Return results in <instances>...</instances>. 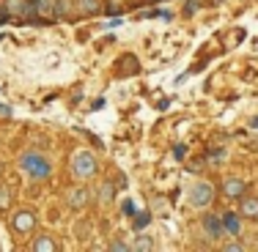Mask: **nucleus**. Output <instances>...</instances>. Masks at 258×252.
<instances>
[{
	"mask_svg": "<svg viewBox=\"0 0 258 252\" xmlns=\"http://www.w3.org/2000/svg\"><path fill=\"white\" fill-rule=\"evenodd\" d=\"M195 9H198V6H195V3H187V6H184V14L189 17V14H192V11H195Z\"/></svg>",
	"mask_w": 258,
	"mask_h": 252,
	"instance_id": "obj_23",
	"label": "nucleus"
},
{
	"mask_svg": "<svg viewBox=\"0 0 258 252\" xmlns=\"http://www.w3.org/2000/svg\"><path fill=\"white\" fill-rule=\"evenodd\" d=\"M132 249H138V252H149V249H154V241H151L149 236H138V241L132 244Z\"/></svg>",
	"mask_w": 258,
	"mask_h": 252,
	"instance_id": "obj_15",
	"label": "nucleus"
},
{
	"mask_svg": "<svg viewBox=\"0 0 258 252\" xmlns=\"http://www.w3.org/2000/svg\"><path fill=\"white\" fill-rule=\"evenodd\" d=\"M77 11H80V14L94 17V14H99V11H102V0H77Z\"/></svg>",
	"mask_w": 258,
	"mask_h": 252,
	"instance_id": "obj_9",
	"label": "nucleus"
},
{
	"mask_svg": "<svg viewBox=\"0 0 258 252\" xmlns=\"http://www.w3.org/2000/svg\"><path fill=\"white\" fill-rule=\"evenodd\" d=\"M223 189H225V198L228 200H239L244 195V189H247V184H244L242 178H225Z\"/></svg>",
	"mask_w": 258,
	"mask_h": 252,
	"instance_id": "obj_8",
	"label": "nucleus"
},
{
	"mask_svg": "<svg viewBox=\"0 0 258 252\" xmlns=\"http://www.w3.org/2000/svg\"><path fill=\"white\" fill-rule=\"evenodd\" d=\"M225 252H244V244H228V247H223Z\"/></svg>",
	"mask_w": 258,
	"mask_h": 252,
	"instance_id": "obj_22",
	"label": "nucleus"
},
{
	"mask_svg": "<svg viewBox=\"0 0 258 252\" xmlns=\"http://www.w3.org/2000/svg\"><path fill=\"white\" fill-rule=\"evenodd\" d=\"M94 198V192H91L88 187H77V189H72L69 192V208H75V211H80V208H85L88 206V200Z\"/></svg>",
	"mask_w": 258,
	"mask_h": 252,
	"instance_id": "obj_6",
	"label": "nucleus"
},
{
	"mask_svg": "<svg viewBox=\"0 0 258 252\" xmlns=\"http://www.w3.org/2000/svg\"><path fill=\"white\" fill-rule=\"evenodd\" d=\"M225 159V151L217 148V151H209V162H223Z\"/></svg>",
	"mask_w": 258,
	"mask_h": 252,
	"instance_id": "obj_20",
	"label": "nucleus"
},
{
	"mask_svg": "<svg viewBox=\"0 0 258 252\" xmlns=\"http://www.w3.org/2000/svg\"><path fill=\"white\" fill-rule=\"evenodd\" d=\"M0 173H3V164H0Z\"/></svg>",
	"mask_w": 258,
	"mask_h": 252,
	"instance_id": "obj_27",
	"label": "nucleus"
},
{
	"mask_svg": "<svg viewBox=\"0 0 258 252\" xmlns=\"http://www.w3.org/2000/svg\"><path fill=\"white\" fill-rule=\"evenodd\" d=\"M187 198H189V206L192 208H206L209 203L214 200V187L209 181H195L192 187H189Z\"/></svg>",
	"mask_w": 258,
	"mask_h": 252,
	"instance_id": "obj_3",
	"label": "nucleus"
},
{
	"mask_svg": "<svg viewBox=\"0 0 258 252\" xmlns=\"http://www.w3.org/2000/svg\"><path fill=\"white\" fill-rule=\"evenodd\" d=\"M107 249H110V252H129V249H132V244H126V241H113V244H107Z\"/></svg>",
	"mask_w": 258,
	"mask_h": 252,
	"instance_id": "obj_18",
	"label": "nucleus"
},
{
	"mask_svg": "<svg viewBox=\"0 0 258 252\" xmlns=\"http://www.w3.org/2000/svg\"><path fill=\"white\" fill-rule=\"evenodd\" d=\"M20 167L25 170V173H28L30 178H33V181H44V178H50V173H52L50 159L41 156L39 151H28V153H22Z\"/></svg>",
	"mask_w": 258,
	"mask_h": 252,
	"instance_id": "obj_1",
	"label": "nucleus"
},
{
	"mask_svg": "<svg viewBox=\"0 0 258 252\" xmlns=\"http://www.w3.org/2000/svg\"><path fill=\"white\" fill-rule=\"evenodd\" d=\"M124 214L126 217H135V203L132 200H124Z\"/></svg>",
	"mask_w": 258,
	"mask_h": 252,
	"instance_id": "obj_21",
	"label": "nucleus"
},
{
	"mask_svg": "<svg viewBox=\"0 0 258 252\" xmlns=\"http://www.w3.org/2000/svg\"><path fill=\"white\" fill-rule=\"evenodd\" d=\"M30 3V22L33 20H52V0H28Z\"/></svg>",
	"mask_w": 258,
	"mask_h": 252,
	"instance_id": "obj_7",
	"label": "nucleus"
},
{
	"mask_svg": "<svg viewBox=\"0 0 258 252\" xmlns=\"http://www.w3.org/2000/svg\"><path fill=\"white\" fill-rule=\"evenodd\" d=\"M0 115H6V118H9V115H11V107H6V104H0Z\"/></svg>",
	"mask_w": 258,
	"mask_h": 252,
	"instance_id": "obj_25",
	"label": "nucleus"
},
{
	"mask_svg": "<svg viewBox=\"0 0 258 252\" xmlns=\"http://www.w3.org/2000/svg\"><path fill=\"white\" fill-rule=\"evenodd\" d=\"M9 206H11V189L0 187V208H9Z\"/></svg>",
	"mask_w": 258,
	"mask_h": 252,
	"instance_id": "obj_17",
	"label": "nucleus"
},
{
	"mask_svg": "<svg viewBox=\"0 0 258 252\" xmlns=\"http://www.w3.org/2000/svg\"><path fill=\"white\" fill-rule=\"evenodd\" d=\"M96 170H99V164H96V159H94L91 151H77L75 153V159H72V173H75L77 181H88V178H94Z\"/></svg>",
	"mask_w": 258,
	"mask_h": 252,
	"instance_id": "obj_2",
	"label": "nucleus"
},
{
	"mask_svg": "<svg viewBox=\"0 0 258 252\" xmlns=\"http://www.w3.org/2000/svg\"><path fill=\"white\" fill-rule=\"evenodd\" d=\"M149 225H151V214H138L135 222H132L135 230H143V227H149Z\"/></svg>",
	"mask_w": 258,
	"mask_h": 252,
	"instance_id": "obj_16",
	"label": "nucleus"
},
{
	"mask_svg": "<svg viewBox=\"0 0 258 252\" xmlns=\"http://www.w3.org/2000/svg\"><path fill=\"white\" fill-rule=\"evenodd\" d=\"M96 198H99V203H110V200L115 198V187H113L110 181H104L102 187L96 189Z\"/></svg>",
	"mask_w": 258,
	"mask_h": 252,
	"instance_id": "obj_12",
	"label": "nucleus"
},
{
	"mask_svg": "<svg viewBox=\"0 0 258 252\" xmlns=\"http://www.w3.org/2000/svg\"><path fill=\"white\" fill-rule=\"evenodd\" d=\"M242 217H258V198L242 200Z\"/></svg>",
	"mask_w": 258,
	"mask_h": 252,
	"instance_id": "obj_13",
	"label": "nucleus"
},
{
	"mask_svg": "<svg viewBox=\"0 0 258 252\" xmlns=\"http://www.w3.org/2000/svg\"><path fill=\"white\" fill-rule=\"evenodd\" d=\"M201 227H204V236L209 238V241H220L225 233V225L220 217H214V214H206L204 219H201Z\"/></svg>",
	"mask_w": 258,
	"mask_h": 252,
	"instance_id": "obj_4",
	"label": "nucleus"
},
{
	"mask_svg": "<svg viewBox=\"0 0 258 252\" xmlns=\"http://www.w3.org/2000/svg\"><path fill=\"white\" fill-rule=\"evenodd\" d=\"M223 225H225V230H228L231 236H239V233H242V219H239V214H225Z\"/></svg>",
	"mask_w": 258,
	"mask_h": 252,
	"instance_id": "obj_10",
	"label": "nucleus"
},
{
	"mask_svg": "<svg viewBox=\"0 0 258 252\" xmlns=\"http://www.w3.org/2000/svg\"><path fill=\"white\" fill-rule=\"evenodd\" d=\"M72 14V0H52V20Z\"/></svg>",
	"mask_w": 258,
	"mask_h": 252,
	"instance_id": "obj_11",
	"label": "nucleus"
},
{
	"mask_svg": "<svg viewBox=\"0 0 258 252\" xmlns=\"http://www.w3.org/2000/svg\"><path fill=\"white\" fill-rule=\"evenodd\" d=\"M250 126H253V129H258V115H255L253 121H250Z\"/></svg>",
	"mask_w": 258,
	"mask_h": 252,
	"instance_id": "obj_26",
	"label": "nucleus"
},
{
	"mask_svg": "<svg viewBox=\"0 0 258 252\" xmlns=\"http://www.w3.org/2000/svg\"><path fill=\"white\" fill-rule=\"evenodd\" d=\"M184 156H187V145H184V143H179V145L173 148V159H176V162H181Z\"/></svg>",
	"mask_w": 258,
	"mask_h": 252,
	"instance_id": "obj_19",
	"label": "nucleus"
},
{
	"mask_svg": "<svg viewBox=\"0 0 258 252\" xmlns=\"http://www.w3.org/2000/svg\"><path fill=\"white\" fill-rule=\"evenodd\" d=\"M30 249H36V252H52V249H55V244H52V238L39 236L33 244H30Z\"/></svg>",
	"mask_w": 258,
	"mask_h": 252,
	"instance_id": "obj_14",
	"label": "nucleus"
},
{
	"mask_svg": "<svg viewBox=\"0 0 258 252\" xmlns=\"http://www.w3.org/2000/svg\"><path fill=\"white\" fill-rule=\"evenodd\" d=\"M104 25H107V28H118V25H121V20H118V17H115V20H110V22H104Z\"/></svg>",
	"mask_w": 258,
	"mask_h": 252,
	"instance_id": "obj_24",
	"label": "nucleus"
},
{
	"mask_svg": "<svg viewBox=\"0 0 258 252\" xmlns=\"http://www.w3.org/2000/svg\"><path fill=\"white\" fill-rule=\"evenodd\" d=\"M11 227H14V233H30L36 227V214L33 211H17L11 217Z\"/></svg>",
	"mask_w": 258,
	"mask_h": 252,
	"instance_id": "obj_5",
	"label": "nucleus"
}]
</instances>
